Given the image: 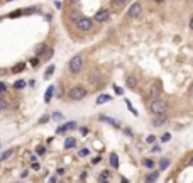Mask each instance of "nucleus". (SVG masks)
<instances>
[{
  "label": "nucleus",
  "mask_w": 193,
  "mask_h": 183,
  "mask_svg": "<svg viewBox=\"0 0 193 183\" xmlns=\"http://www.w3.org/2000/svg\"><path fill=\"white\" fill-rule=\"evenodd\" d=\"M154 2H158V4H161V2H164V0H154Z\"/></svg>",
  "instance_id": "8fccbe9b"
},
{
  "label": "nucleus",
  "mask_w": 193,
  "mask_h": 183,
  "mask_svg": "<svg viewBox=\"0 0 193 183\" xmlns=\"http://www.w3.org/2000/svg\"><path fill=\"white\" fill-rule=\"evenodd\" d=\"M168 110V103L164 102V100H159V98H156V100H153V103H151V112L153 114H166Z\"/></svg>",
  "instance_id": "f03ea898"
},
{
  "label": "nucleus",
  "mask_w": 193,
  "mask_h": 183,
  "mask_svg": "<svg viewBox=\"0 0 193 183\" xmlns=\"http://www.w3.org/2000/svg\"><path fill=\"white\" fill-rule=\"evenodd\" d=\"M125 134H127V136L130 137V136H132V131H130V129H125Z\"/></svg>",
  "instance_id": "c03bdc74"
},
{
  "label": "nucleus",
  "mask_w": 193,
  "mask_h": 183,
  "mask_svg": "<svg viewBox=\"0 0 193 183\" xmlns=\"http://www.w3.org/2000/svg\"><path fill=\"white\" fill-rule=\"evenodd\" d=\"M69 129H76V122H68V124H64V126H60L58 127V134H64V132H68Z\"/></svg>",
  "instance_id": "1a4fd4ad"
},
{
  "label": "nucleus",
  "mask_w": 193,
  "mask_h": 183,
  "mask_svg": "<svg viewBox=\"0 0 193 183\" xmlns=\"http://www.w3.org/2000/svg\"><path fill=\"white\" fill-rule=\"evenodd\" d=\"M29 63L32 64V66H39V60H37V58H32V60H31Z\"/></svg>",
  "instance_id": "72a5a7b5"
},
{
  "label": "nucleus",
  "mask_w": 193,
  "mask_h": 183,
  "mask_svg": "<svg viewBox=\"0 0 193 183\" xmlns=\"http://www.w3.org/2000/svg\"><path fill=\"white\" fill-rule=\"evenodd\" d=\"M54 64H51V66H47V70H46V71H44V78H49V77H51V75H53V73H54Z\"/></svg>",
  "instance_id": "6ab92c4d"
},
{
  "label": "nucleus",
  "mask_w": 193,
  "mask_h": 183,
  "mask_svg": "<svg viewBox=\"0 0 193 183\" xmlns=\"http://www.w3.org/2000/svg\"><path fill=\"white\" fill-rule=\"evenodd\" d=\"M41 166H39V163H36V161H32V170H39Z\"/></svg>",
  "instance_id": "58836bf2"
},
{
  "label": "nucleus",
  "mask_w": 193,
  "mask_h": 183,
  "mask_svg": "<svg viewBox=\"0 0 193 183\" xmlns=\"http://www.w3.org/2000/svg\"><path fill=\"white\" fill-rule=\"evenodd\" d=\"M71 2H73V4H76V2H80V0H71Z\"/></svg>",
  "instance_id": "3c124183"
},
{
  "label": "nucleus",
  "mask_w": 193,
  "mask_h": 183,
  "mask_svg": "<svg viewBox=\"0 0 193 183\" xmlns=\"http://www.w3.org/2000/svg\"><path fill=\"white\" fill-rule=\"evenodd\" d=\"M80 132H82L83 136H86V134H88V129H86V127H82V129H80Z\"/></svg>",
  "instance_id": "ea45409f"
},
{
  "label": "nucleus",
  "mask_w": 193,
  "mask_h": 183,
  "mask_svg": "<svg viewBox=\"0 0 193 183\" xmlns=\"http://www.w3.org/2000/svg\"><path fill=\"white\" fill-rule=\"evenodd\" d=\"M80 180H86V171H83L82 176H80Z\"/></svg>",
  "instance_id": "a18cd8bd"
},
{
  "label": "nucleus",
  "mask_w": 193,
  "mask_h": 183,
  "mask_svg": "<svg viewBox=\"0 0 193 183\" xmlns=\"http://www.w3.org/2000/svg\"><path fill=\"white\" fill-rule=\"evenodd\" d=\"M100 161H102V158H98V156H97V158H93V159H92V165H98Z\"/></svg>",
  "instance_id": "c9c22d12"
},
{
  "label": "nucleus",
  "mask_w": 193,
  "mask_h": 183,
  "mask_svg": "<svg viewBox=\"0 0 193 183\" xmlns=\"http://www.w3.org/2000/svg\"><path fill=\"white\" fill-rule=\"evenodd\" d=\"M58 175H64V170H63V168H58Z\"/></svg>",
  "instance_id": "49530a36"
},
{
  "label": "nucleus",
  "mask_w": 193,
  "mask_h": 183,
  "mask_svg": "<svg viewBox=\"0 0 193 183\" xmlns=\"http://www.w3.org/2000/svg\"><path fill=\"white\" fill-rule=\"evenodd\" d=\"M69 19H71L73 22H78L80 19H82V15H80L78 10H71V12H69Z\"/></svg>",
  "instance_id": "dca6fc26"
},
{
  "label": "nucleus",
  "mask_w": 193,
  "mask_h": 183,
  "mask_svg": "<svg viewBox=\"0 0 193 183\" xmlns=\"http://www.w3.org/2000/svg\"><path fill=\"white\" fill-rule=\"evenodd\" d=\"M47 120H49V115H43V117H41V120H39V122H41V124H46Z\"/></svg>",
  "instance_id": "f704fd0d"
},
{
  "label": "nucleus",
  "mask_w": 193,
  "mask_h": 183,
  "mask_svg": "<svg viewBox=\"0 0 193 183\" xmlns=\"http://www.w3.org/2000/svg\"><path fill=\"white\" fill-rule=\"evenodd\" d=\"M102 120H105V122L112 124L114 127H120V122H117V120H115V119H112V117H105V115H103V117H102Z\"/></svg>",
  "instance_id": "f3484780"
},
{
  "label": "nucleus",
  "mask_w": 193,
  "mask_h": 183,
  "mask_svg": "<svg viewBox=\"0 0 193 183\" xmlns=\"http://www.w3.org/2000/svg\"><path fill=\"white\" fill-rule=\"evenodd\" d=\"M141 12H142V5H141V2H134L130 7H129V17L130 19H136V17H139L141 15Z\"/></svg>",
  "instance_id": "39448f33"
},
{
  "label": "nucleus",
  "mask_w": 193,
  "mask_h": 183,
  "mask_svg": "<svg viewBox=\"0 0 193 183\" xmlns=\"http://www.w3.org/2000/svg\"><path fill=\"white\" fill-rule=\"evenodd\" d=\"M136 85H137V80H136V78H127V87L134 88Z\"/></svg>",
  "instance_id": "5701e85b"
},
{
  "label": "nucleus",
  "mask_w": 193,
  "mask_h": 183,
  "mask_svg": "<svg viewBox=\"0 0 193 183\" xmlns=\"http://www.w3.org/2000/svg\"><path fill=\"white\" fill-rule=\"evenodd\" d=\"M44 153H46V149H44V148H39L37 149V154H44Z\"/></svg>",
  "instance_id": "79ce46f5"
},
{
  "label": "nucleus",
  "mask_w": 193,
  "mask_h": 183,
  "mask_svg": "<svg viewBox=\"0 0 193 183\" xmlns=\"http://www.w3.org/2000/svg\"><path fill=\"white\" fill-rule=\"evenodd\" d=\"M164 122H166V115H164V114H158V115H156V119L153 120V124H154L156 127H159V126H163Z\"/></svg>",
  "instance_id": "9d476101"
},
{
  "label": "nucleus",
  "mask_w": 193,
  "mask_h": 183,
  "mask_svg": "<svg viewBox=\"0 0 193 183\" xmlns=\"http://www.w3.org/2000/svg\"><path fill=\"white\" fill-rule=\"evenodd\" d=\"M125 105H127V109H129L130 112H132L134 115H137V110H136V109H134V107L130 105V102H129V100H125Z\"/></svg>",
  "instance_id": "c85d7f7f"
},
{
  "label": "nucleus",
  "mask_w": 193,
  "mask_h": 183,
  "mask_svg": "<svg viewBox=\"0 0 193 183\" xmlns=\"http://www.w3.org/2000/svg\"><path fill=\"white\" fill-rule=\"evenodd\" d=\"M144 166L146 168H154V161L153 159H144Z\"/></svg>",
  "instance_id": "c756f323"
},
{
  "label": "nucleus",
  "mask_w": 193,
  "mask_h": 183,
  "mask_svg": "<svg viewBox=\"0 0 193 183\" xmlns=\"http://www.w3.org/2000/svg\"><path fill=\"white\" fill-rule=\"evenodd\" d=\"M168 166H169V159H168V158H164V159H161V161H159V170H161V171L166 170Z\"/></svg>",
  "instance_id": "a211bd4d"
},
{
  "label": "nucleus",
  "mask_w": 193,
  "mask_h": 183,
  "mask_svg": "<svg viewBox=\"0 0 193 183\" xmlns=\"http://www.w3.org/2000/svg\"><path fill=\"white\" fill-rule=\"evenodd\" d=\"M5 109H7V100L0 98V110H5Z\"/></svg>",
  "instance_id": "7c9ffc66"
},
{
  "label": "nucleus",
  "mask_w": 193,
  "mask_h": 183,
  "mask_svg": "<svg viewBox=\"0 0 193 183\" xmlns=\"http://www.w3.org/2000/svg\"><path fill=\"white\" fill-rule=\"evenodd\" d=\"M191 98H193V87H191Z\"/></svg>",
  "instance_id": "603ef678"
},
{
  "label": "nucleus",
  "mask_w": 193,
  "mask_h": 183,
  "mask_svg": "<svg viewBox=\"0 0 193 183\" xmlns=\"http://www.w3.org/2000/svg\"><path fill=\"white\" fill-rule=\"evenodd\" d=\"M108 10H98V12L95 14V17H93V21H97V22H105L108 19Z\"/></svg>",
  "instance_id": "0eeeda50"
},
{
  "label": "nucleus",
  "mask_w": 193,
  "mask_h": 183,
  "mask_svg": "<svg viewBox=\"0 0 193 183\" xmlns=\"http://www.w3.org/2000/svg\"><path fill=\"white\" fill-rule=\"evenodd\" d=\"M24 87H26V83H24L22 80H17L15 83H14V88H24Z\"/></svg>",
  "instance_id": "bb28decb"
},
{
  "label": "nucleus",
  "mask_w": 193,
  "mask_h": 183,
  "mask_svg": "<svg viewBox=\"0 0 193 183\" xmlns=\"http://www.w3.org/2000/svg\"><path fill=\"white\" fill-rule=\"evenodd\" d=\"M188 165H190V166H193V158H191V159L188 161Z\"/></svg>",
  "instance_id": "09e8293b"
},
{
  "label": "nucleus",
  "mask_w": 193,
  "mask_h": 183,
  "mask_svg": "<svg viewBox=\"0 0 193 183\" xmlns=\"http://www.w3.org/2000/svg\"><path fill=\"white\" fill-rule=\"evenodd\" d=\"M161 139H163V142H168V141L171 139V136H169V134H164V136L161 137Z\"/></svg>",
  "instance_id": "4c0bfd02"
},
{
  "label": "nucleus",
  "mask_w": 193,
  "mask_h": 183,
  "mask_svg": "<svg viewBox=\"0 0 193 183\" xmlns=\"http://www.w3.org/2000/svg\"><path fill=\"white\" fill-rule=\"evenodd\" d=\"M190 29L193 31V17H191V21H190Z\"/></svg>",
  "instance_id": "de8ad7c7"
},
{
  "label": "nucleus",
  "mask_w": 193,
  "mask_h": 183,
  "mask_svg": "<svg viewBox=\"0 0 193 183\" xmlns=\"http://www.w3.org/2000/svg\"><path fill=\"white\" fill-rule=\"evenodd\" d=\"M53 95H54V87H47V90H46V95H44V102H49V100H51V97Z\"/></svg>",
  "instance_id": "f8f14e48"
},
{
  "label": "nucleus",
  "mask_w": 193,
  "mask_h": 183,
  "mask_svg": "<svg viewBox=\"0 0 193 183\" xmlns=\"http://www.w3.org/2000/svg\"><path fill=\"white\" fill-rule=\"evenodd\" d=\"M53 53H54V51L47 47V49H46V53H44V54H43V58H44V60H49V58H51V56H53Z\"/></svg>",
  "instance_id": "393cba45"
},
{
  "label": "nucleus",
  "mask_w": 193,
  "mask_h": 183,
  "mask_svg": "<svg viewBox=\"0 0 193 183\" xmlns=\"http://www.w3.org/2000/svg\"><path fill=\"white\" fill-rule=\"evenodd\" d=\"M110 165H112V168H119V158H117L115 153L110 154Z\"/></svg>",
  "instance_id": "2eb2a0df"
},
{
  "label": "nucleus",
  "mask_w": 193,
  "mask_h": 183,
  "mask_svg": "<svg viewBox=\"0 0 193 183\" xmlns=\"http://www.w3.org/2000/svg\"><path fill=\"white\" fill-rule=\"evenodd\" d=\"M88 80H90V83H92L93 87H102V85H103L102 75H98V73H90Z\"/></svg>",
  "instance_id": "423d86ee"
},
{
  "label": "nucleus",
  "mask_w": 193,
  "mask_h": 183,
  "mask_svg": "<svg viewBox=\"0 0 193 183\" xmlns=\"http://www.w3.org/2000/svg\"><path fill=\"white\" fill-rule=\"evenodd\" d=\"M80 156H88V149H80Z\"/></svg>",
  "instance_id": "e433bc0d"
},
{
  "label": "nucleus",
  "mask_w": 193,
  "mask_h": 183,
  "mask_svg": "<svg viewBox=\"0 0 193 183\" xmlns=\"http://www.w3.org/2000/svg\"><path fill=\"white\" fill-rule=\"evenodd\" d=\"M154 139H156L154 136H149V137H147V142H154Z\"/></svg>",
  "instance_id": "37998d69"
},
{
  "label": "nucleus",
  "mask_w": 193,
  "mask_h": 183,
  "mask_svg": "<svg viewBox=\"0 0 193 183\" xmlns=\"http://www.w3.org/2000/svg\"><path fill=\"white\" fill-rule=\"evenodd\" d=\"M125 4V0H112V5L114 7H122Z\"/></svg>",
  "instance_id": "a878e982"
},
{
  "label": "nucleus",
  "mask_w": 193,
  "mask_h": 183,
  "mask_svg": "<svg viewBox=\"0 0 193 183\" xmlns=\"http://www.w3.org/2000/svg\"><path fill=\"white\" fill-rule=\"evenodd\" d=\"M5 90H7V85L4 81H0V93H5Z\"/></svg>",
  "instance_id": "473e14b6"
},
{
  "label": "nucleus",
  "mask_w": 193,
  "mask_h": 183,
  "mask_svg": "<svg viewBox=\"0 0 193 183\" xmlns=\"http://www.w3.org/2000/svg\"><path fill=\"white\" fill-rule=\"evenodd\" d=\"M86 88H83V87H75V88H71V92H69V98L71 100H82V98L86 97Z\"/></svg>",
  "instance_id": "7ed1b4c3"
},
{
  "label": "nucleus",
  "mask_w": 193,
  "mask_h": 183,
  "mask_svg": "<svg viewBox=\"0 0 193 183\" xmlns=\"http://www.w3.org/2000/svg\"><path fill=\"white\" fill-rule=\"evenodd\" d=\"M82 68H83V58L80 54L73 56V58L69 60V63H68V70L73 73V75H78V73L82 71Z\"/></svg>",
  "instance_id": "f257e3e1"
},
{
  "label": "nucleus",
  "mask_w": 193,
  "mask_h": 183,
  "mask_svg": "<svg viewBox=\"0 0 193 183\" xmlns=\"http://www.w3.org/2000/svg\"><path fill=\"white\" fill-rule=\"evenodd\" d=\"M7 2H12V0H7Z\"/></svg>",
  "instance_id": "864d4df0"
},
{
  "label": "nucleus",
  "mask_w": 193,
  "mask_h": 183,
  "mask_svg": "<svg viewBox=\"0 0 193 183\" xmlns=\"http://www.w3.org/2000/svg\"><path fill=\"white\" fill-rule=\"evenodd\" d=\"M51 119H53V120H58V122H60V120H64V115L61 114V112H54V114L51 115Z\"/></svg>",
  "instance_id": "412c9836"
},
{
  "label": "nucleus",
  "mask_w": 193,
  "mask_h": 183,
  "mask_svg": "<svg viewBox=\"0 0 193 183\" xmlns=\"http://www.w3.org/2000/svg\"><path fill=\"white\" fill-rule=\"evenodd\" d=\"M159 95H161V87H159V83H154V85L151 87L149 97L153 98V100H156V98H159Z\"/></svg>",
  "instance_id": "6e6552de"
},
{
  "label": "nucleus",
  "mask_w": 193,
  "mask_h": 183,
  "mask_svg": "<svg viewBox=\"0 0 193 183\" xmlns=\"http://www.w3.org/2000/svg\"><path fill=\"white\" fill-rule=\"evenodd\" d=\"M108 178H110V171H107V170L102 171V173H100V176H98L100 181H105V180H108Z\"/></svg>",
  "instance_id": "aec40b11"
},
{
  "label": "nucleus",
  "mask_w": 193,
  "mask_h": 183,
  "mask_svg": "<svg viewBox=\"0 0 193 183\" xmlns=\"http://www.w3.org/2000/svg\"><path fill=\"white\" fill-rule=\"evenodd\" d=\"M158 178H159V173H158V171H154V173H151L149 176L146 178V181H156Z\"/></svg>",
  "instance_id": "4be33fe9"
},
{
  "label": "nucleus",
  "mask_w": 193,
  "mask_h": 183,
  "mask_svg": "<svg viewBox=\"0 0 193 183\" xmlns=\"http://www.w3.org/2000/svg\"><path fill=\"white\" fill-rule=\"evenodd\" d=\"M10 154H12V149H9V151H5L2 156H0V161H4V159H7V158H10Z\"/></svg>",
  "instance_id": "cd10ccee"
},
{
  "label": "nucleus",
  "mask_w": 193,
  "mask_h": 183,
  "mask_svg": "<svg viewBox=\"0 0 193 183\" xmlns=\"http://www.w3.org/2000/svg\"><path fill=\"white\" fill-rule=\"evenodd\" d=\"M92 26H93V21L88 17H82L80 21L76 22V27L78 31H82V32H88V31L92 29Z\"/></svg>",
  "instance_id": "20e7f679"
},
{
  "label": "nucleus",
  "mask_w": 193,
  "mask_h": 183,
  "mask_svg": "<svg viewBox=\"0 0 193 183\" xmlns=\"http://www.w3.org/2000/svg\"><path fill=\"white\" fill-rule=\"evenodd\" d=\"M21 10H17V12H14V14H10V17H19V15H21Z\"/></svg>",
  "instance_id": "a19ab883"
},
{
  "label": "nucleus",
  "mask_w": 193,
  "mask_h": 183,
  "mask_svg": "<svg viewBox=\"0 0 193 183\" xmlns=\"http://www.w3.org/2000/svg\"><path fill=\"white\" fill-rule=\"evenodd\" d=\"M108 100H110V95L102 93V95H98V97H97V105H100V103H105V102H108Z\"/></svg>",
  "instance_id": "4468645a"
},
{
  "label": "nucleus",
  "mask_w": 193,
  "mask_h": 183,
  "mask_svg": "<svg viewBox=\"0 0 193 183\" xmlns=\"http://www.w3.org/2000/svg\"><path fill=\"white\" fill-rule=\"evenodd\" d=\"M46 49H47V46L44 43L37 44V46H36V54H37V56H43L44 53H46Z\"/></svg>",
  "instance_id": "ddd939ff"
},
{
  "label": "nucleus",
  "mask_w": 193,
  "mask_h": 183,
  "mask_svg": "<svg viewBox=\"0 0 193 183\" xmlns=\"http://www.w3.org/2000/svg\"><path fill=\"white\" fill-rule=\"evenodd\" d=\"M114 92H115L117 95H124V90L120 88V87H117V85H114Z\"/></svg>",
  "instance_id": "2f4dec72"
},
{
  "label": "nucleus",
  "mask_w": 193,
  "mask_h": 183,
  "mask_svg": "<svg viewBox=\"0 0 193 183\" xmlns=\"http://www.w3.org/2000/svg\"><path fill=\"white\" fill-rule=\"evenodd\" d=\"M22 70H24V63L17 64V66H14V68H12V73H21Z\"/></svg>",
  "instance_id": "b1692460"
},
{
  "label": "nucleus",
  "mask_w": 193,
  "mask_h": 183,
  "mask_svg": "<svg viewBox=\"0 0 193 183\" xmlns=\"http://www.w3.org/2000/svg\"><path fill=\"white\" fill-rule=\"evenodd\" d=\"M76 146V139L75 137H66L64 139V148L66 149H71V148H75Z\"/></svg>",
  "instance_id": "9b49d317"
}]
</instances>
